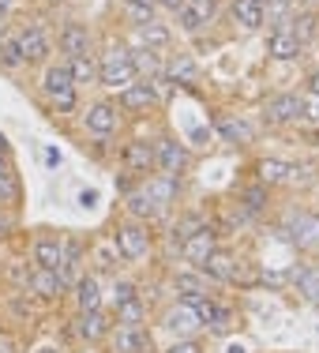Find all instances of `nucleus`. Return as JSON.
<instances>
[{"instance_id":"f257e3e1","label":"nucleus","mask_w":319,"mask_h":353,"mask_svg":"<svg viewBox=\"0 0 319 353\" xmlns=\"http://www.w3.org/2000/svg\"><path fill=\"white\" fill-rule=\"evenodd\" d=\"M98 79L105 87H132L136 83V68H132V53L124 46H109L102 53V64H98Z\"/></svg>"},{"instance_id":"f03ea898","label":"nucleus","mask_w":319,"mask_h":353,"mask_svg":"<svg viewBox=\"0 0 319 353\" xmlns=\"http://www.w3.org/2000/svg\"><path fill=\"white\" fill-rule=\"evenodd\" d=\"M41 90L49 94V102H53L56 113H72L75 109V79H72L68 64H53V68H45Z\"/></svg>"},{"instance_id":"7ed1b4c3","label":"nucleus","mask_w":319,"mask_h":353,"mask_svg":"<svg viewBox=\"0 0 319 353\" xmlns=\"http://www.w3.org/2000/svg\"><path fill=\"white\" fill-rule=\"evenodd\" d=\"M116 252H121L124 259H143L150 252V233H147V225L143 222H124V225H116Z\"/></svg>"},{"instance_id":"20e7f679","label":"nucleus","mask_w":319,"mask_h":353,"mask_svg":"<svg viewBox=\"0 0 319 353\" xmlns=\"http://www.w3.org/2000/svg\"><path fill=\"white\" fill-rule=\"evenodd\" d=\"M154 165L162 170V176H181L184 170H188V150H184V143L165 136L154 147Z\"/></svg>"},{"instance_id":"39448f33","label":"nucleus","mask_w":319,"mask_h":353,"mask_svg":"<svg viewBox=\"0 0 319 353\" xmlns=\"http://www.w3.org/2000/svg\"><path fill=\"white\" fill-rule=\"evenodd\" d=\"M263 117H267V124H293V121L305 117V98L278 94V98H271V102L263 105Z\"/></svg>"},{"instance_id":"423d86ee","label":"nucleus","mask_w":319,"mask_h":353,"mask_svg":"<svg viewBox=\"0 0 319 353\" xmlns=\"http://www.w3.org/2000/svg\"><path fill=\"white\" fill-rule=\"evenodd\" d=\"M181 252H184V259H188V263L199 267V263H203V259L214 252V230H211V225H199L192 237L181 241Z\"/></svg>"},{"instance_id":"0eeeda50","label":"nucleus","mask_w":319,"mask_h":353,"mask_svg":"<svg viewBox=\"0 0 319 353\" xmlns=\"http://www.w3.org/2000/svg\"><path fill=\"white\" fill-rule=\"evenodd\" d=\"M15 46H19L23 61H41V57L49 53V38H45V30H41V23H30L27 30H19Z\"/></svg>"},{"instance_id":"6e6552de","label":"nucleus","mask_w":319,"mask_h":353,"mask_svg":"<svg viewBox=\"0 0 319 353\" xmlns=\"http://www.w3.org/2000/svg\"><path fill=\"white\" fill-rule=\"evenodd\" d=\"M181 27L184 30H199L214 19V0H184L181 4Z\"/></svg>"},{"instance_id":"1a4fd4ad","label":"nucleus","mask_w":319,"mask_h":353,"mask_svg":"<svg viewBox=\"0 0 319 353\" xmlns=\"http://www.w3.org/2000/svg\"><path fill=\"white\" fill-rule=\"evenodd\" d=\"M116 105H109V102H98V105H90L87 109V132H94V136H113L116 132Z\"/></svg>"},{"instance_id":"9d476101","label":"nucleus","mask_w":319,"mask_h":353,"mask_svg":"<svg viewBox=\"0 0 319 353\" xmlns=\"http://www.w3.org/2000/svg\"><path fill=\"white\" fill-rule=\"evenodd\" d=\"M199 271L211 274V279H218V282H233V279H237V259H233L229 252H218L214 248L211 256L199 263Z\"/></svg>"},{"instance_id":"9b49d317","label":"nucleus","mask_w":319,"mask_h":353,"mask_svg":"<svg viewBox=\"0 0 319 353\" xmlns=\"http://www.w3.org/2000/svg\"><path fill=\"white\" fill-rule=\"evenodd\" d=\"M34 259L41 271H61L64 267V241L61 237H41L34 245Z\"/></svg>"},{"instance_id":"f8f14e48","label":"nucleus","mask_w":319,"mask_h":353,"mask_svg":"<svg viewBox=\"0 0 319 353\" xmlns=\"http://www.w3.org/2000/svg\"><path fill=\"white\" fill-rule=\"evenodd\" d=\"M177 176H150L147 184H143V196L150 199L154 207H165V203H173L177 199Z\"/></svg>"},{"instance_id":"ddd939ff","label":"nucleus","mask_w":319,"mask_h":353,"mask_svg":"<svg viewBox=\"0 0 319 353\" xmlns=\"http://www.w3.org/2000/svg\"><path fill=\"white\" fill-rule=\"evenodd\" d=\"M229 12H233V23L256 30L259 23H263V15H267V0H233Z\"/></svg>"},{"instance_id":"4468645a","label":"nucleus","mask_w":319,"mask_h":353,"mask_svg":"<svg viewBox=\"0 0 319 353\" xmlns=\"http://www.w3.org/2000/svg\"><path fill=\"white\" fill-rule=\"evenodd\" d=\"M113 346H116V353H147L150 334L143 331V327H116Z\"/></svg>"},{"instance_id":"2eb2a0df","label":"nucleus","mask_w":319,"mask_h":353,"mask_svg":"<svg viewBox=\"0 0 319 353\" xmlns=\"http://www.w3.org/2000/svg\"><path fill=\"white\" fill-rule=\"evenodd\" d=\"M165 327H169L177 339H192V334H196L203 323L196 319V312H192V308L177 305V308H169V312H165Z\"/></svg>"},{"instance_id":"dca6fc26","label":"nucleus","mask_w":319,"mask_h":353,"mask_svg":"<svg viewBox=\"0 0 319 353\" xmlns=\"http://www.w3.org/2000/svg\"><path fill=\"white\" fill-rule=\"evenodd\" d=\"M124 165L136 173H147L150 165H154V147H150L147 139H132L128 147H124Z\"/></svg>"},{"instance_id":"f3484780","label":"nucleus","mask_w":319,"mask_h":353,"mask_svg":"<svg viewBox=\"0 0 319 353\" xmlns=\"http://www.w3.org/2000/svg\"><path fill=\"white\" fill-rule=\"evenodd\" d=\"M61 46L68 57H87L90 53V34L83 23H68V27L61 30Z\"/></svg>"},{"instance_id":"a211bd4d","label":"nucleus","mask_w":319,"mask_h":353,"mask_svg":"<svg viewBox=\"0 0 319 353\" xmlns=\"http://www.w3.org/2000/svg\"><path fill=\"white\" fill-rule=\"evenodd\" d=\"M267 57H274V61H293V57H300V41L289 34V30H274L271 38H267Z\"/></svg>"},{"instance_id":"6ab92c4d","label":"nucleus","mask_w":319,"mask_h":353,"mask_svg":"<svg viewBox=\"0 0 319 353\" xmlns=\"http://www.w3.org/2000/svg\"><path fill=\"white\" fill-rule=\"evenodd\" d=\"M289 241H293L297 248L316 245V241H319V218H312V214H297V218H293V225H289Z\"/></svg>"},{"instance_id":"aec40b11","label":"nucleus","mask_w":319,"mask_h":353,"mask_svg":"<svg viewBox=\"0 0 319 353\" xmlns=\"http://www.w3.org/2000/svg\"><path fill=\"white\" fill-rule=\"evenodd\" d=\"M75 301H79V312H98L102 308V290H98V279L83 274L75 282Z\"/></svg>"},{"instance_id":"412c9836","label":"nucleus","mask_w":319,"mask_h":353,"mask_svg":"<svg viewBox=\"0 0 319 353\" xmlns=\"http://www.w3.org/2000/svg\"><path fill=\"white\" fill-rule=\"evenodd\" d=\"M79 339H87V342H102L105 334H109V319L102 316V308L98 312H79Z\"/></svg>"},{"instance_id":"4be33fe9","label":"nucleus","mask_w":319,"mask_h":353,"mask_svg":"<svg viewBox=\"0 0 319 353\" xmlns=\"http://www.w3.org/2000/svg\"><path fill=\"white\" fill-rule=\"evenodd\" d=\"M121 102L124 109H150L154 105V83H132V87H124V94H121Z\"/></svg>"},{"instance_id":"5701e85b","label":"nucleus","mask_w":319,"mask_h":353,"mask_svg":"<svg viewBox=\"0 0 319 353\" xmlns=\"http://www.w3.org/2000/svg\"><path fill=\"white\" fill-rule=\"evenodd\" d=\"M293 170H297V165L278 162V158H263V162H259V181H263V184H282V181H293Z\"/></svg>"},{"instance_id":"b1692460","label":"nucleus","mask_w":319,"mask_h":353,"mask_svg":"<svg viewBox=\"0 0 319 353\" xmlns=\"http://www.w3.org/2000/svg\"><path fill=\"white\" fill-rule=\"evenodd\" d=\"M169 79L181 83V87H196V83H199L196 61H192V57H173V61H169Z\"/></svg>"},{"instance_id":"393cba45","label":"nucleus","mask_w":319,"mask_h":353,"mask_svg":"<svg viewBox=\"0 0 319 353\" xmlns=\"http://www.w3.org/2000/svg\"><path fill=\"white\" fill-rule=\"evenodd\" d=\"M30 285L38 290V297H61V293H64L61 271H41V267H38V274L30 279Z\"/></svg>"},{"instance_id":"a878e982","label":"nucleus","mask_w":319,"mask_h":353,"mask_svg":"<svg viewBox=\"0 0 319 353\" xmlns=\"http://www.w3.org/2000/svg\"><path fill=\"white\" fill-rule=\"evenodd\" d=\"M143 316H147V305L139 297L116 305V327H143Z\"/></svg>"},{"instance_id":"bb28decb","label":"nucleus","mask_w":319,"mask_h":353,"mask_svg":"<svg viewBox=\"0 0 319 353\" xmlns=\"http://www.w3.org/2000/svg\"><path fill=\"white\" fill-rule=\"evenodd\" d=\"M139 38L147 41V49H165L169 46V27H162V23H139Z\"/></svg>"},{"instance_id":"cd10ccee","label":"nucleus","mask_w":319,"mask_h":353,"mask_svg":"<svg viewBox=\"0 0 319 353\" xmlns=\"http://www.w3.org/2000/svg\"><path fill=\"white\" fill-rule=\"evenodd\" d=\"M218 132H222L229 143H248L251 139V128L245 121H233V117H218Z\"/></svg>"},{"instance_id":"c85d7f7f","label":"nucleus","mask_w":319,"mask_h":353,"mask_svg":"<svg viewBox=\"0 0 319 353\" xmlns=\"http://www.w3.org/2000/svg\"><path fill=\"white\" fill-rule=\"evenodd\" d=\"M68 72H72V79H75V83H90V79L98 75V64L90 61V53H87V57H72Z\"/></svg>"},{"instance_id":"c756f323","label":"nucleus","mask_w":319,"mask_h":353,"mask_svg":"<svg viewBox=\"0 0 319 353\" xmlns=\"http://www.w3.org/2000/svg\"><path fill=\"white\" fill-rule=\"evenodd\" d=\"M0 64H4V68H23V64H27L23 53H19V46H15V38L0 46Z\"/></svg>"},{"instance_id":"7c9ffc66","label":"nucleus","mask_w":319,"mask_h":353,"mask_svg":"<svg viewBox=\"0 0 319 353\" xmlns=\"http://www.w3.org/2000/svg\"><path fill=\"white\" fill-rule=\"evenodd\" d=\"M293 23H297V27H293L289 34L297 38L300 46H305V38H312V34H316V15H297V19H293Z\"/></svg>"},{"instance_id":"2f4dec72","label":"nucleus","mask_w":319,"mask_h":353,"mask_svg":"<svg viewBox=\"0 0 319 353\" xmlns=\"http://www.w3.org/2000/svg\"><path fill=\"white\" fill-rule=\"evenodd\" d=\"M124 4H128V12L136 15L139 23H150V15H154L158 0H124Z\"/></svg>"},{"instance_id":"473e14b6","label":"nucleus","mask_w":319,"mask_h":353,"mask_svg":"<svg viewBox=\"0 0 319 353\" xmlns=\"http://www.w3.org/2000/svg\"><path fill=\"white\" fill-rule=\"evenodd\" d=\"M128 211L136 214V218H150V214L158 211V207H154V203H150V199L139 192V196H132V199H128Z\"/></svg>"},{"instance_id":"72a5a7b5","label":"nucleus","mask_w":319,"mask_h":353,"mask_svg":"<svg viewBox=\"0 0 319 353\" xmlns=\"http://www.w3.org/2000/svg\"><path fill=\"white\" fill-rule=\"evenodd\" d=\"M132 297H139V293H136V285H132V282H113V301H116V305H124V301H132Z\"/></svg>"},{"instance_id":"f704fd0d","label":"nucleus","mask_w":319,"mask_h":353,"mask_svg":"<svg viewBox=\"0 0 319 353\" xmlns=\"http://www.w3.org/2000/svg\"><path fill=\"white\" fill-rule=\"evenodd\" d=\"M229 327H233V312H229V308H218V316L211 319V331L214 334H225Z\"/></svg>"},{"instance_id":"c9c22d12","label":"nucleus","mask_w":319,"mask_h":353,"mask_svg":"<svg viewBox=\"0 0 319 353\" xmlns=\"http://www.w3.org/2000/svg\"><path fill=\"white\" fill-rule=\"evenodd\" d=\"M165 353H203V346H199L196 339H177V342H173V346L165 350Z\"/></svg>"},{"instance_id":"e433bc0d","label":"nucleus","mask_w":319,"mask_h":353,"mask_svg":"<svg viewBox=\"0 0 319 353\" xmlns=\"http://www.w3.org/2000/svg\"><path fill=\"white\" fill-rule=\"evenodd\" d=\"M305 113H308V121H316V124H319V98H312V102L305 105Z\"/></svg>"},{"instance_id":"4c0bfd02","label":"nucleus","mask_w":319,"mask_h":353,"mask_svg":"<svg viewBox=\"0 0 319 353\" xmlns=\"http://www.w3.org/2000/svg\"><path fill=\"white\" fill-rule=\"evenodd\" d=\"M308 90H312V98H319V68L308 75Z\"/></svg>"},{"instance_id":"58836bf2","label":"nucleus","mask_w":319,"mask_h":353,"mask_svg":"<svg viewBox=\"0 0 319 353\" xmlns=\"http://www.w3.org/2000/svg\"><path fill=\"white\" fill-rule=\"evenodd\" d=\"M158 4H162V8H169V12H181V4H184V0H158Z\"/></svg>"},{"instance_id":"ea45409f","label":"nucleus","mask_w":319,"mask_h":353,"mask_svg":"<svg viewBox=\"0 0 319 353\" xmlns=\"http://www.w3.org/2000/svg\"><path fill=\"white\" fill-rule=\"evenodd\" d=\"M225 353H248V346H240V342H229V346H225Z\"/></svg>"},{"instance_id":"a19ab883","label":"nucleus","mask_w":319,"mask_h":353,"mask_svg":"<svg viewBox=\"0 0 319 353\" xmlns=\"http://www.w3.org/2000/svg\"><path fill=\"white\" fill-rule=\"evenodd\" d=\"M0 353H12V342L8 339H0Z\"/></svg>"},{"instance_id":"79ce46f5","label":"nucleus","mask_w":319,"mask_h":353,"mask_svg":"<svg viewBox=\"0 0 319 353\" xmlns=\"http://www.w3.org/2000/svg\"><path fill=\"white\" fill-rule=\"evenodd\" d=\"M8 8H12V0H0V15H4V12H8Z\"/></svg>"},{"instance_id":"37998d69","label":"nucleus","mask_w":319,"mask_h":353,"mask_svg":"<svg viewBox=\"0 0 319 353\" xmlns=\"http://www.w3.org/2000/svg\"><path fill=\"white\" fill-rule=\"evenodd\" d=\"M8 154V143H4V136H0V158H4Z\"/></svg>"},{"instance_id":"c03bdc74","label":"nucleus","mask_w":319,"mask_h":353,"mask_svg":"<svg viewBox=\"0 0 319 353\" xmlns=\"http://www.w3.org/2000/svg\"><path fill=\"white\" fill-rule=\"evenodd\" d=\"M38 353H61V350H49V346H45V350H38Z\"/></svg>"}]
</instances>
